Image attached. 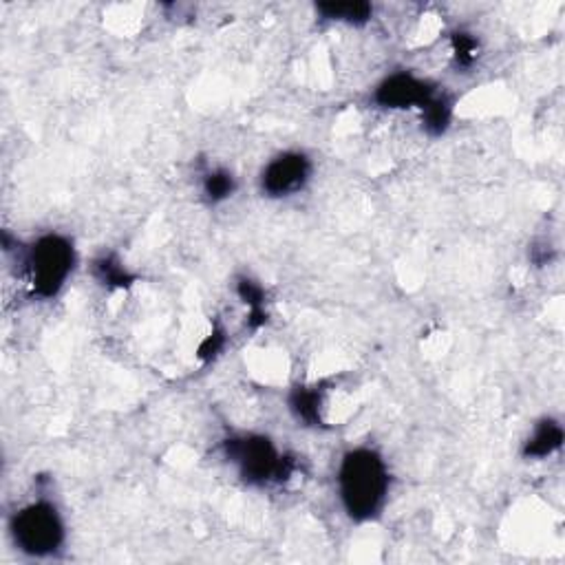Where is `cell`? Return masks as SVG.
Segmentation results:
<instances>
[{
  "label": "cell",
  "instance_id": "1",
  "mask_svg": "<svg viewBox=\"0 0 565 565\" xmlns=\"http://www.w3.org/2000/svg\"><path fill=\"white\" fill-rule=\"evenodd\" d=\"M338 489L345 510L355 521L376 517L389 493V471L372 448H355L343 457Z\"/></svg>",
  "mask_w": 565,
  "mask_h": 565
},
{
  "label": "cell",
  "instance_id": "2",
  "mask_svg": "<svg viewBox=\"0 0 565 565\" xmlns=\"http://www.w3.org/2000/svg\"><path fill=\"white\" fill-rule=\"evenodd\" d=\"M228 460L235 462L247 484L265 486L270 481H285L294 472V462L282 457L267 437L241 435L226 440Z\"/></svg>",
  "mask_w": 565,
  "mask_h": 565
},
{
  "label": "cell",
  "instance_id": "3",
  "mask_svg": "<svg viewBox=\"0 0 565 565\" xmlns=\"http://www.w3.org/2000/svg\"><path fill=\"white\" fill-rule=\"evenodd\" d=\"M12 534L24 554L49 557L65 542V525L56 506L49 501H36L13 515Z\"/></svg>",
  "mask_w": 565,
  "mask_h": 565
},
{
  "label": "cell",
  "instance_id": "4",
  "mask_svg": "<svg viewBox=\"0 0 565 565\" xmlns=\"http://www.w3.org/2000/svg\"><path fill=\"white\" fill-rule=\"evenodd\" d=\"M76 252L73 246L60 235L40 237L27 255V270L31 276L33 291L42 299H51L62 290L69 279Z\"/></svg>",
  "mask_w": 565,
  "mask_h": 565
},
{
  "label": "cell",
  "instance_id": "5",
  "mask_svg": "<svg viewBox=\"0 0 565 565\" xmlns=\"http://www.w3.org/2000/svg\"><path fill=\"white\" fill-rule=\"evenodd\" d=\"M309 173L311 164L303 153H282L263 170V193L270 197H287V194L299 193L309 179Z\"/></svg>",
  "mask_w": 565,
  "mask_h": 565
},
{
  "label": "cell",
  "instance_id": "6",
  "mask_svg": "<svg viewBox=\"0 0 565 565\" xmlns=\"http://www.w3.org/2000/svg\"><path fill=\"white\" fill-rule=\"evenodd\" d=\"M376 102L384 109H408L422 106L435 97V91L428 82L411 73H393L376 89Z\"/></svg>",
  "mask_w": 565,
  "mask_h": 565
},
{
  "label": "cell",
  "instance_id": "7",
  "mask_svg": "<svg viewBox=\"0 0 565 565\" xmlns=\"http://www.w3.org/2000/svg\"><path fill=\"white\" fill-rule=\"evenodd\" d=\"M563 444V428L554 420H543L537 424L534 433L524 446V457H533V460H543L557 453Z\"/></svg>",
  "mask_w": 565,
  "mask_h": 565
},
{
  "label": "cell",
  "instance_id": "8",
  "mask_svg": "<svg viewBox=\"0 0 565 565\" xmlns=\"http://www.w3.org/2000/svg\"><path fill=\"white\" fill-rule=\"evenodd\" d=\"M320 16L327 21H340L349 24H364L372 18L373 7L363 0H354V3H320L316 4Z\"/></svg>",
  "mask_w": 565,
  "mask_h": 565
},
{
  "label": "cell",
  "instance_id": "9",
  "mask_svg": "<svg viewBox=\"0 0 565 565\" xmlns=\"http://www.w3.org/2000/svg\"><path fill=\"white\" fill-rule=\"evenodd\" d=\"M320 404H323L320 391L309 387L294 389L290 396L291 413H294L299 420H303L307 426H318V424H323V420H320Z\"/></svg>",
  "mask_w": 565,
  "mask_h": 565
},
{
  "label": "cell",
  "instance_id": "10",
  "mask_svg": "<svg viewBox=\"0 0 565 565\" xmlns=\"http://www.w3.org/2000/svg\"><path fill=\"white\" fill-rule=\"evenodd\" d=\"M424 129L431 135H442L451 124V102L446 97L435 95L431 102L422 106Z\"/></svg>",
  "mask_w": 565,
  "mask_h": 565
},
{
  "label": "cell",
  "instance_id": "11",
  "mask_svg": "<svg viewBox=\"0 0 565 565\" xmlns=\"http://www.w3.org/2000/svg\"><path fill=\"white\" fill-rule=\"evenodd\" d=\"M94 272L97 281L109 287H118V290H124V287H129L135 281V276L129 274L115 256H100L94 263Z\"/></svg>",
  "mask_w": 565,
  "mask_h": 565
},
{
  "label": "cell",
  "instance_id": "12",
  "mask_svg": "<svg viewBox=\"0 0 565 565\" xmlns=\"http://www.w3.org/2000/svg\"><path fill=\"white\" fill-rule=\"evenodd\" d=\"M232 193H235V177L228 170H211L203 177V194L208 197V202L219 203L230 197Z\"/></svg>",
  "mask_w": 565,
  "mask_h": 565
},
{
  "label": "cell",
  "instance_id": "13",
  "mask_svg": "<svg viewBox=\"0 0 565 565\" xmlns=\"http://www.w3.org/2000/svg\"><path fill=\"white\" fill-rule=\"evenodd\" d=\"M237 294L243 303L250 307V311L263 309V303H265V291H263V287L259 285V282H255L250 279H238Z\"/></svg>",
  "mask_w": 565,
  "mask_h": 565
},
{
  "label": "cell",
  "instance_id": "14",
  "mask_svg": "<svg viewBox=\"0 0 565 565\" xmlns=\"http://www.w3.org/2000/svg\"><path fill=\"white\" fill-rule=\"evenodd\" d=\"M453 49H455V58H457V62H460V65L469 67V65H472V62H475L477 42H475V38L471 36V33H464V31L455 33V36H453Z\"/></svg>",
  "mask_w": 565,
  "mask_h": 565
},
{
  "label": "cell",
  "instance_id": "15",
  "mask_svg": "<svg viewBox=\"0 0 565 565\" xmlns=\"http://www.w3.org/2000/svg\"><path fill=\"white\" fill-rule=\"evenodd\" d=\"M223 343H226V338H223V331H212V334L208 336L206 340H203L202 347H199V358L212 360L214 355H217L223 349Z\"/></svg>",
  "mask_w": 565,
  "mask_h": 565
}]
</instances>
